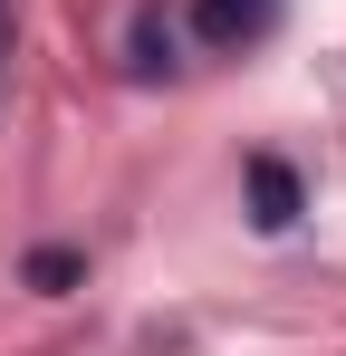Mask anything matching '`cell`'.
<instances>
[{
  "label": "cell",
  "instance_id": "obj_1",
  "mask_svg": "<svg viewBox=\"0 0 346 356\" xmlns=\"http://www.w3.org/2000/svg\"><path fill=\"white\" fill-rule=\"evenodd\" d=\"M270 29H279V0H192V39H202V49H260V39H270Z\"/></svg>",
  "mask_w": 346,
  "mask_h": 356
},
{
  "label": "cell",
  "instance_id": "obj_5",
  "mask_svg": "<svg viewBox=\"0 0 346 356\" xmlns=\"http://www.w3.org/2000/svg\"><path fill=\"white\" fill-rule=\"evenodd\" d=\"M10 49H19V0H0V77H10Z\"/></svg>",
  "mask_w": 346,
  "mask_h": 356
},
{
  "label": "cell",
  "instance_id": "obj_2",
  "mask_svg": "<svg viewBox=\"0 0 346 356\" xmlns=\"http://www.w3.org/2000/svg\"><path fill=\"white\" fill-rule=\"evenodd\" d=\"M250 222L260 232H288L298 222V174H288L279 154H250Z\"/></svg>",
  "mask_w": 346,
  "mask_h": 356
},
{
  "label": "cell",
  "instance_id": "obj_3",
  "mask_svg": "<svg viewBox=\"0 0 346 356\" xmlns=\"http://www.w3.org/2000/svg\"><path fill=\"white\" fill-rule=\"evenodd\" d=\"M135 67H145V77L173 67V19H164V10H135Z\"/></svg>",
  "mask_w": 346,
  "mask_h": 356
},
{
  "label": "cell",
  "instance_id": "obj_4",
  "mask_svg": "<svg viewBox=\"0 0 346 356\" xmlns=\"http://www.w3.org/2000/svg\"><path fill=\"white\" fill-rule=\"evenodd\" d=\"M29 280H39V289H67V280H77V250H29Z\"/></svg>",
  "mask_w": 346,
  "mask_h": 356
}]
</instances>
